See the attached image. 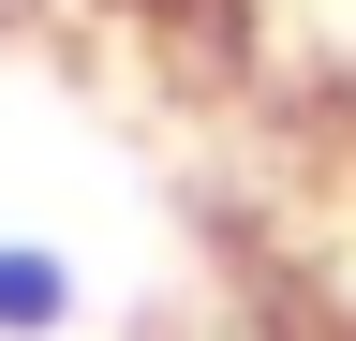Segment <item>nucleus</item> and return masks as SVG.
I'll return each mask as SVG.
<instances>
[{
    "instance_id": "f257e3e1",
    "label": "nucleus",
    "mask_w": 356,
    "mask_h": 341,
    "mask_svg": "<svg viewBox=\"0 0 356 341\" xmlns=\"http://www.w3.org/2000/svg\"><path fill=\"white\" fill-rule=\"evenodd\" d=\"M60 326H74V252L0 238V341H60Z\"/></svg>"
}]
</instances>
